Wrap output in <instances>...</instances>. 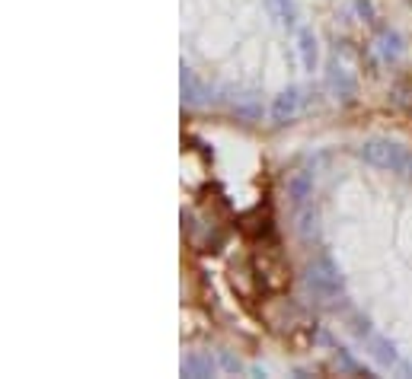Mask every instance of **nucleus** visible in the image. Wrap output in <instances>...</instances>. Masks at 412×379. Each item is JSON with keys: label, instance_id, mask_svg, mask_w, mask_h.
<instances>
[{"label": "nucleus", "instance_id": "obj_1", "mask_svg": "<svg viewBox=\"0 0 412 379\" xmlns=\"http://www.w3.org/2000/svg\"><path fill=\"white\" fill-rule=\"evenodd\" d=\"M361 159H368L371 166L378 169H390V173H399V175H412V153L406 147L393 144V140H384V138H374L368 144H361Z\"/></svg>", "mask_w": 412, "mask_h": 379}, {"label": "nucleus", "instance_id": "obj_2", "mask_svg": "<svg viewBox=\"0 0 412 379\" xmlns=\"http://www.w3.org/2000/svg\"><path fill=\"white\" fill-rule=\"evenodd\" d=\"M297 109H301V93H297V86H288L281 96H275V102H272V118L278 124H285V121H291L294 115H297Z\"/></svg>", "mask_w": 412, "mask_h": 379}, {"label": "nucleus", "instance_id": "obj_3", "mask_svg": "<svg viewBox=\"0 0 412 379\" xmlns=\"http://www.w3.org/2000/svg\"><path fill=\"white\" fill-rule=\"evenodd\" d=\"M297 48H301L304 70H316V58H320V48H316V35H314V29L304 26L301 32H297Z\"/></svg>", "mask_w": 412, "mask_h": 379}, {"label": "nucleus", "instance_id": "obj_4", "mask_svg": "<svg viewBox=\"0 0 412 379\" xmlns=\"http://www.w3.org/2000/svg\"><path fill=\"white\" fill-rule=\"evenodd\" d=\"M182 376H214V360L208 354H192L182 360Z\"/></svg>", "mask_w": 412, "mask_h": 379}, {"label": "nucleus", "instance_id": "obj_5", "mask_svg": "<svg viewBox=\"0 0 412 379\" xmlns=\"http://www.w3.org/2000/svg\"><path fill=\"white\" fill-rule=\"evenodd\" d=\"M310 192H314V182H310L307 173H297L291 179V198L297 201V204H304V201L310 198Z\"/></svg>", "mask_w": 412, "mask_h": 379}, {"label": "nucleus", "instance_id": "obj_6", "mask_svg": "<svg viewBox=\"0 0 412 379\" xmlns=\"http://www.w3.org/2000/svg\"><path fill=\"white\" fill-rule=\"evenodd\" d=\"M371 347H374V357L380 360V364H393V360H397V351H393V345L387 338H371Z\"/></svg>", "mask_w": 412, "mask_h": 379}, {"label": "nucleus", "instance_id": "obj_7", "mask_svg": "<svg viewBox=\"0 0 412 379\" xmlns=\"http://www.w3.org/2000/svg\"><path fill=\"white\" fill-rule=\"evenodd\" d=\"M182 99H186V102H195L198 99V80L189 67H182Z\"/></svg>", "mask_w": 412, "mask_h": 379}, {"label": "nucleus", "instance_id": "obj_8", "mask_svg": "<svg viewBox=\"0 0 412 379\" xmlns=\"http://www.w3.org/2000/svg\"><path fill=\"white\" fill-rule=\"evenodd\" d=\"M329 83H333L335 90H339V86H342V96H345V99H349L352 93H355V83H352L349 77L342 74V67H333V77H329Z\"/></svg>", "mask_w": 412, "mask_h": 379}, {"label": "nucleus", "instance_id": "obj_9", "mask_svg": "<svg viewBox=\"0 0 412 379\" xmlns=\"http://www.w3.org/2000/svg\"><path fill=\"white\" fill-rule=\"evenodd\" d=\"M278 13H281V22H288V26L297 22V10H294L291 0H278Z\"/></svg>", "mask_w": 412, "mask_h": 379}]
</instances>
